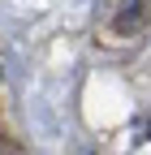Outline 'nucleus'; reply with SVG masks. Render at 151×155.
<instances>
[{
	"label": "nucleus",
	"mask_w": 151,
	"mask_h": 155,
	"mask_svg": "<svg viewBox=\"0 0 151 155\" xmlns=\"http://www.w3.org/2000/svg\"><path fill=\"white\" fill-rule=\"evenodd\" d=\"M138 22H143V0H125V9L117 13V30L125 35L129 26H138Z\"/></svg>",
	"instance_id": "1"
},
{
	"label": "nucleus",
	"mask_w": 151,
	"mask_h": 155,
	"mask_svg": "<svg viewBox=\"0 0 151 155\" xmlns=\"http://www.w3.org/2000/svg\"><path fill=\"white\" fill-rule=\"evenodd\" d=\"M0 155H26L22 147H13V142H5V147H0Z\"/></svg>",
	"instance_id": "2"
},
{
	"label": "nucleus",
	"mask_w": 151,
	"mask_h": 155,
	"mask_svg": "<svg viewBox=\"0 0 151 155\" xmlns=\"http://www.w3.org/2000/svg\"><path fill=\"white\" fill-rule=\"evenodd\" d=\"M0 86H5V65H0Z\"/></svg>",
	"instance_id": "3"
}]
</instances>
